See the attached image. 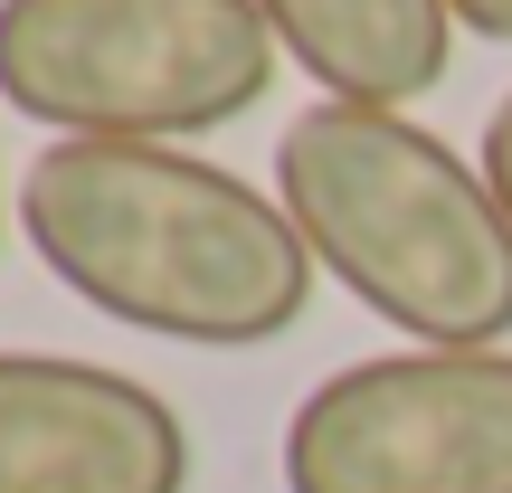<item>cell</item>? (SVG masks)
I'll use <instances>...</instances> for the list:
<instances>
[{
	"label": "cell",
	"instance_id": "obj_2",
	"mask_svg": "<svg viewBox=\"0 0 512 493\" xmlns=\"http://www.w3.org/2000/svg\"><path fill=\"white\" fill-rule=\"evenodd\" d=\"M275 200L313 266L418 351L512 342V219L456 143L389 105H313L275 133Z\"/></svg>",
	"mask_w": 512,
	"mask_h": 493
},
{
	"label": "cell",
	"instance_id": "obj_7",
	"mask_svg": "<svg viewBox=\"0 0 512 493\" xmlns=\"http://www.w3.org/2000/svg\"><path fill=\"white\" fill-rule=\"evenodd\" d=\"M484 181H494L503 219H512V95L494 105V124H484Z\"/></svg>",
	"mask_w": 512,
	"mask_h": 493
},
{
	"label": "cell",
	"instance_id": "obj_1",
	"mask_svg": "<svg viewBox=\"0 0 512 493\" xmlns=\"http://www.w3.org/2000/svg\"><path fill=\"white\" fill-rule=\"evenodd\" d=\"M19 228L76 304L190 351H256L313 304L285 200L181 143H48L19 181Z\"/></svg>",
	"mask_w": 512,
	"mask_h": 493
},
{
	"label": "cell",
	"instance_id": "obj_3",
	"mask_svg": "<svg viewBox=\"0 0 512 493\" xmlns=\"http://www.w3.org/2000/svg\"><path fill=\"white\" fill-rule=\"evenodd\" d=\"M256 0H0V95L57 143H190L266 105Z\"/></svg>",
	"mask_w": 512,
	"mask_h": 493
},
{
	"label": "cell",
	"instance_id": "obj_8",
	"mask_svg": "<svg viewBox=\"0 0 512 493\" xmlns=\"http://www.w3.org/2000/svg\"><path fill=\"white\" fill-rule=\"evenodd\" d=\"M456 29L494 38V48H512V0H456Z\"/></svg>",
	"mask_w": 512,
	"mask_h": 493
},
{
	"label": "cell",
	"instance_id": "obj_4",
	"mask_svg": "<svg viewBox=\"0 0 512 493\" xmlns=\"http://www.w3.org/2000/svg\"><path fill=\"white\" fill-rule=\"evenodd\" d=\"M285 493H512V351H380L313 380Z\"/></svg>",
	"mask_w": 512,
	"mask_h": 493
},
{
	"label": "cell",
	"instance_id": "obj_6",
	"mask_svg": "<svg viewBox=\"0 0 512 493\" xmlns=\"http://www.w3.org/2000/svg\"><path fill=\"white\" fill-rule=\"evenodd\" d=\"M332 105H418L456 67V0H256Z\"/></svg>",
	"mask_w": 512,
	"mask_h": 493
},
{
	"label": "cell",
	"instance_id": "obj_5",
	"mask_svg": "<svg viewBox=\"0 0 512 493\" xmlns=\"http://www.w3.org/2000/svg\"><path fill=\"white\" fill-rule=\"evenodd\" d=\"M0 493H190V427L133 370L0 351Z\"/></svg>",
	"mask_w": 512,
	"mask_h": 493
}]
</instances>
